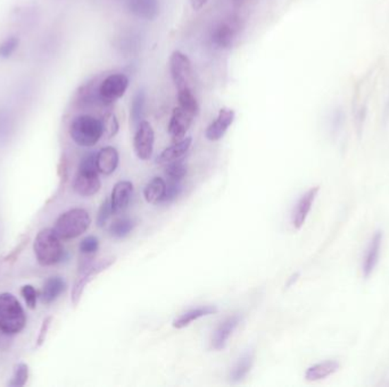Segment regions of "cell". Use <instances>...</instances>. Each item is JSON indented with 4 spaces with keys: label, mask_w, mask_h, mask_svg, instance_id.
<instances>
[{
    "label": "cell",
    "mask_w": 389,
    "mask_h": 387,
    "mask_svg": "<svg viewBox=\"0 0 389 387\" xmlns=\"http://www.w3.org/2000/svg\"><path fill=\"white\" fill-rule=\"evenodd\" d=\"M319 191L320 187L312 188L301 195L297 201V204L294 207L293 214H292V224L296 230H299L305 224L307 216L313 207L314 201H316Z\"/></svg>",
    "instance_id": "obj_13"
},
{
    "label": "cell",
    "mask_w": 389,
    "mask_h": 387,
    "mask_svg": "<svg viewBox=\"0 0 389 387\" xmlns=\"http://www.w3.org/2000/svg\"><path fill=\"white\" fill-rule=\"evenodd\" d=\"M102 122L104 125V134H107L109 137H114L119 131V122H117L114 113H106Z\"/></svg>",
    "instance_id": "obj_37"
},
{
    "label": "cell",
    "mask_w": 389,
    "mask_h": 387,
    "mask_svg": "<svg viewBox=\"0 0 389 387\" xmlns=\"http://www.w3.org/2000/svg\"><path fill=\"white\" fill-rule=\"evenodd\" d=\"M208 0H191V7L193 11H199L208 4Z\"/></svg>",
    "instance_id": "obj_41"
},
{
    "label": "cell",
    "mask_w": 389,
    "mask_h": 387,
    "mask_svg": "<svg viewBox=\"0 0 389 387\" xmlns=\"http://www.w3.org/2000/svg\"><path fill=\"white\" fill-rule=\"evenodd\" d=\"M129 87V79L124 74H111L100 82L97 89L98 102L104 106H111L126 94Z\"/></svg>",
    "instance_id": "obj_7"
},
{
    "label": "cell",
    "mask_w": 389,
    "mask_h": 387,
    "mask_svg": "<svg viewBox=\"0 0 389 387\" xmlns=\"http://www.w3.org/2000/svg\"><path fill=\"white\" fill-rule=\"evenodd\" d=\"M20 46V38L16 35H9L0 42V59H8L14 55Z\"/></svg>",
    "instance_id": "obj_31"
},
{
    "label": "cell",
    "mask_w": 389,
    "mask_h": 387,
    "mask_svg": "<svg viewBox=\"0 0 389 387\" xmlns=\"http://www.w3.org/2000/svg\"><path fill=\"white\" fill-rule=\"evenodd\" d=\"M100 249V240L96 236L89 235L80 242L79 250L85 257H94Z\"/></svg>",
    "instance_id": "obj_34"
},
{
    "label": "cell",
    "mask_w": 389,
    "mask_h": 387,
    "mask_svg": "<svg viewBox=\"0 0 389 387\" xmlns=\"http://www.w3.org/2000/svg\"><path fill=\"white\" fill-rule=\"evenodd\" d=\"M41 20V12L37 5H25L15 12V22L24 32L33 31Z\"/></svg>",
    "instance_id": "obj_16"
},
{
    "label": "cell",
    "mask_w": 389,
    "mask_h": 387,
    "mask_svg": "<svg viewBox=\"0 0 389 387\" xmlns=\"http://www.w3.org/2000/svg\"><path fill=\"white\" fill-rule=\"evenodd\" d=\"M234 1H243V0H234Z\"/></svg>",
    "instance_id": "obj_43"
},
{
    "label": "cell",
    "mask_w": 389,
    "mask_h": 387,
    "mask_svg": "<svg viewBox=\"0 0 389 387\" xmlns=\"http://www.w3.org/2000/svg\"><path fill=\"white\" fill-rule=\"evenodd\" d=\"M241 30V20L238 16H230L217 24L212 33V42L220 49H228L234 44V39Z\"/></svg>",
    "instance_id": "obj_9"
},
{
    "label": "cell",
    "mask_w": 389,
    "mask_h": 387,
    "mask_svg": "<svg viewBox=\"0 0 389 387\" xmlns=\"http://www.w3.org/2000/svg\"><path fill=\"white\" fill-rule=\"evenodd\" d=\"M56 49H57V40L54 35H47L44 37L39 44L38 53L39 57L42 61H48L50 57L55 55Z\"/></svg>",
    "instance_id": "obj_30"
},
{
    "label": "cell",
    "mask_w": 389,
    "mask_h": 387,
    "mask_svg": "<svg viewBox=\"0 0 389 387\" xmlns=\"http://www.w3.org/2000/svg\"><path fill=\"white\" fill-rule=\"evenodd\" d=\"M54 228H42L35 236L33 252L41 266L59 264L64 257V247Z\"/></svg>",
    "instance_id": "obj_1"
},
{
    "label": "cell",
    "mask_w": 389,
    "mask_h": 387,
    "mask_svg": "<svg viewBox=\"0 0 389 387\" xmlns=\"http://www.w3.org/2000/svg\"><path fill=\"white\" fill-rule=\"evenodd\" d=\"M178 100L179 106L188 111V113H193V116H196L198 113L199 106L197 102L196 97L193 94V89L188 87V89H182V90L178 91Z\"/></svg>",
    "instance_id": "obj_28"
},
{
    "label": "cell",
    "mask_w": 389,
    "mask_h": 387,
    "mask_svg": "<svg viewBox=\"0 0 389 387\" xmlns=\"http://www.w3.org/2000/svg\"><path fill=\"white\" fill-rule=\"evenodd\" d=\"M14 130V113L8 108L0 107V141H5L9 139Z\"/></svg>",
    "instance_id": "obj_27"
},
{
    "label": "cell",
    "mask_w": 389,
    "mask_h": 387,
    "mask_svg": "<svg viewBox=\"0 0 389 387\" xmlns=\"http://www.w3.org/2000/svg\"><path fill=\"white\" fill-rule=\"evenodd\" d=\"M234 120V111L232 108L220 109L217 118L206 128L205 135L210 141H219L225 137V132L232 126Z\"/></svg>",
    "instance_id": "obj_14"
},
{
    "label": "cell",
    "mask_w": 389,
    "mask_h": 387,
    "mask_svg": "<svg viewBox=\"0 0 389 387\" xmlns=\"http://www.w3.org/2000/svg\"><path fill=\"white\" fill-rule=\"evenodd\" d=\"M29 379V367L25 364H18L14 367L12 381H9V386L22 387L27 384Z\"/></svg>",
    "instance_id": "obj_33"
},
{
    "label": "cell",
    "mask_w": 389,
    "mask_h": 387,
    "mask_svg": "<svg viewBox=\"0 0 389 387\" xmlns=\"http://www.w3.org/2000/svg\"><path fill=\"white\" fill-rule=\"evenodd\" d=\"M98 169L96 166V154H88L82 158L79 169L73 180V190L81 197H92L102 187Z\"/></svg>",
    "instance_id": "obj_5"
},
{
    "label": "cell",
    "mask_w": 389,
    "mask_h": 387,
    "mask_svg": "<svg viewBox=\"0 0 389 387\" xmlns=\"http://www.w3.org/2000/svg\"><path fill=\"white\" fill-rule=\"evenodd\" d=\"M191 142H193L191 137H184L182 140L173 143L172 146L162 152L156 159V163L158 165H167L173 161H180L191 149Z\"/></svg>",
    "instance_id": "obj_20"
},
{
    "label": "cell",
    "mask_w": 389,
    "mask_h": 387,
    "mask_svg": "<svg viewBox=\"0 0 389 387\" xmlns=\"http://www.w3.org/2000/svg\"><path fill=\"white\" fill-rule=\"evenodd\" d=\"M383 234L381 231H377L366 247V254L362 262V274L366 278L371 276L377 267L381 258V247H383Z\"/></svg>",
    "instance_id": "obj_12"
},
{
    "label": "cell",
    "mask_w": 389,
    "mask_h": 387,
    "mask_svg": "<svg viewBox=\"0 0 389 387\" xmlns=\"http://www.w3.org/2000/svg\"><path fill=\"white\" fill-rule=\"evenodd\" d=\"M187 166L182 161H176L167 164L165 168V175L169 180H180L187 175Z\"/></svg>",
    "instance_id": "obj_32"
},
{
    "label": "cell",
    "mask_w": 389,
    "mask_h": 387,
    "mask_svg": "<svg viewBox=\"0 0 389 387\" xmlns=\"http://www.w3.org/2000/svg\"><path fill=\"white\" fill-rule=\"evenodd\" d=\"M114 262L115 257H107V258H102L97 262H94V257H85L83 262L80 264L79 276L76 278L73 288H72V302L74 306L79 303L85 286L88 285L89 282L92 280V277L106 271Z\"/></svg>",
    "instance_id": "obj_6"
},
{
    "label": "cell",
    "mask_w": 389,
    "mask_h": 387,
    "mask_svg": "<svg viewBox=\"0 0 389 387\" xmlns=\"http://www.w3.org/2000/svg\"><path fill=\"white\" fill-rule=\"evenodd\" d=\"M154 142H155V133L152 125L147 121H143L137 126V131L133 137V148L137 157L140 161H148L152 157Z\"/></svg>",
    "instance_id": "obj_10"
},
{
    "label": "cell",
    "mask_w": 389,
    "mask_h": 387,
    "mask_svg": "<svg viewBox=\"0 0 389 387\" xmlns=\"http://www.w3.org/2000/svg\"><path fill=\"white\" fill-rule=\"evenodd\" d=\"M27 316L13 294L0 293V332L15 335L23 331Z\"/></svg>",
    "instance_id": "obj_2"
},
{
    "label": "cell",
    "mask_w": 389,
    "mask_h": 387,
    "mask_svg": "<svg viewBox=\"0 0 389 387\" xmlns=\"http://www.w3.org/2000/svg\"><path fill=\"white\" fill-rule=\"evenodd\" d=\"M70 137L80 147H92L104 135L102 120L91 115H80L71 123Z\"/></svg>",
    "instance_id": "obj_3"
},
{
    "label": "cell",
    "mask_w": 389,
    "mask_h": 387,
    "mask_svg": "<svg viewBox=\"0 0 389 387\" xmlns=\"http://www.w3.org/2000/svg\"><path fill=\"white\" fill-rule=\"evenodd\" d=\"M65 290H66V282L61 277H49L44 282L41 299L44 303H53L59 299L61 293H64Z\"/></svg>",
    "instance_id": "obj_24"
},
{
    "label": "cell",
    "mask_w": 389,
    "mask_h": 387,
    "mask_svg": "<svg viewBox=\"0 0 389 387\" xmlns=\"http://www.w3.org/2000/svg\"><path fill=\"white\" fill-rule=\"evenodd\" d=\"M254 360V350H249V351L243 353V355L238 359L237 362L234 364V367L230 371V381L232 383H239V381H243L252 369Z\"/></svg>",
    "instance_id": "obj_23"
},
{
    "label": "cell",
    "mask_w": 389,
    "mask_h": 387,
    "mask_svg": "<svg viewBox=\"0 0 389 387\" xmlns=\"http://www.w3.org/2000/svg\"><path fill=\"white\" fill-rule=\"evenodd\" d=\"M299 273H296V274L292 275V276L289 277V280H288V282H287L286 288H290V286H293L294 284H295L297 281H299Z\"/></svg>",
    "instance_id": "obj_42"
},
{
    "label": "cell",
    "mask_w": 389,
    "mask_h": 387,
    "mask_svg": "<svg viewBox=\"0 0 389 387\" xmlns=\"http://www.w3.org/2000/svg\"><path fill=\"white\" fill-rule=\"evenodd\" d=\"M217 308L215 306L198 307V308L191 309L189 312H184L181 316H179L173 321L172 325L174 328H184V327L189 326L193 321H197L199 318L217 314Z\"/></svg>",
    "instance_id": "obj_22"
},
{
    "label": "cell",
    "mask_w": 389,
    "mask_h": 387,
    "mask_svg": "<svg viewBox=\"0 0 389 387\" xmlns=\"http://www.w3.org/2000/svg\"><path fill=\"white\" fill-rule=\"evenodd\" d=\"M20 294L23 297L24 301L27 303V306L30 309H35L37 307V300H38V293H37V290L33 288L32 285L22 286L20 288Z\"/></svg>",
    "instance_id": "obj_38"
},
{
    "label": "cell",
    "mask_w": 389,
    "mask_h": 387,
    "mask_svg": "<svg viewBox=\"0 0 389 387\" xmlns=\"http://www.w3.org/2000/svg\"><path fill=\"white\" fill-rule=\"evenodd\" d=\"M160 0H128V9L136 18L154 20L160 15Z\"/></svg>",
    "instance_id": "obj_18"
},
{
    "label": "cell",
    "mask_w": 389,
    "mask_h": 387,
    "mask_svg": "<svg viewBox=\"0 0 389 387\" xmlns=\"http://www.w3.org/2000/svg\"><path fill=\"white\" fill-rule=\"evenodd\" d=\"M344 113L342 109H336L331 116V131L335 135L342 133V128H344Z\"/></svg>",
    "instance_id": "obj_39"
},
{
    "label": "cell",
    "mask_w": 389,
    "mask_h": 387,
    "mask_svg": "<svg viewBox=\"0 0 389 387\" xmlns=\"http://www.w3.org/2000/svg\"><path fill=\"white\" fill-rule=\"evenodd\" d=\"M52 321H53V318L47 317L44 319L42 325H41L40 334H39L38 340H37V342H38V343H37L38 344V347H40L41 344L44 343V340H46V335H47Z\"/></svg>",
    "instance_id": "obj_40"
},
{
    "label": "cell",
    "mask_w": 389,
    "mask_h": 387,
    "mask_svg": "<svg viewBox=\"0 0 389 387\" xmlns=\"http://www.w3.org/2000/svg\"><path fill=\"white\" fill-rule=\"evenodd\" d=\"M136 223L133 219H121L115 221L109 226V234L115 239H124L131 233L135 228Z\"/></svg>",
    "instance_id": "obj_29"
},
{
    "label": "cell",
    "mask_w": 389,
    "mask_h": 387,
    "mask_svg": "<svg viewBox=\"0 0 389 387\" xmlns=\"http://www.w3.org/2000/svg\"><path fill=\"white\" fill-rule=\"evenodd\" d=\"M241 321V316L239 314H232L220 324L212 336V349L215 351H221L227 347L228 340Z\"/></svg>",
    "instance_id": "obj_15"
},
{
    "label": "cell",
    "mask_w": 389,
    "mask_h": 387,
    "mask_svg": "<svg viewBox=\"0 0 389 387\" xmlns=\"http://www.w3.org/2000/svg\"><path fill=\"white\" fill-rule=\"evenodd\" d=\"M170 73L176 89H193V67L187 56L181 51H173L170 57Z\"/></svg>",
    "instance_id": "obj_8"
},
{
    "label": "cell",
    "mask_w": 389,
    "mask_h": 387,
    "mask_svg": "<svg viewBox=\"0 0 389 387\" xmlns=\"http://www.w3.org/2000/svg\"><path fill=\"white\" fill-rule=\"evenodd\" d=\"M132 195H133V184L130 180H120L115 184L109 198L114 214L121 213L129 206Z\"/></svg>",
    "instance_id": "obj_17"
},
{
    "label": "cell",
    "mask_w": 389,
    "mask_h": 387,
    "mask_svg": "<svg viewBox=\"0 0 389 387\" xmlns=\"http://www.w3.org/2000/svg\"><path fill=\"white\" fill-rule=\"evenodd\" d=\"M167 183L162 178H152L143 189V197L148 204H158L163 200Z\"/></svg>",
    "instance_id": "obj_25"
},
{
    "label": "cell",
    "mask_w": 389,
    "mask_h": 387,
    "mask_svg": "<svg viewBox=\"0 0 389 387\" xmlns=\"http://www.w3.org/2000/svg\"><path fill=\"white\" fill-rule=\"evenodd\" d=\"M113 214H114V211H113V208H112L111 199H105V200L102 201V206H100L98 214H97V226H105Z\"/></svg>",
    "instance_id": "obj_36"
},
{
    "label": "cell",
    "mask_w": 389,
    "mask_h": 387,
    "mask_svg": "<svg viewBox=\"0 0 389 387\" xmlns=\"http://www.w3.org/2000/svg\"><path fill=\"white\" fill-rule=\"evenodd\" d=\"M90 224L91 217L87 210L73 208L59 216L54 230L61 240H72L85 233Z\"/></svg>",
    "instance_id": "obj_4"
},
{
    "label": "cell",
    "mask_w": 389,
    "mask_h": 387,
    "mask_svg": "<svg viewBox=\"0 0 389 387\" xmlns=\"http://www.w3.org/2000/svg\"><path fill=\"white\" fill-rule=\"evenodd\" d=\"M146 92L143 89L137 91V94L133 97L131 104V111H130V117L133 126L137 128L141 122H143V111H145V106H146Z\"/></svg>",
    "instance_id": "obj_26"
},
{
    "label": "cell",
    "mask_w": 389,
    "mask_h": 387,
    "mask_svg": "<svg viewBox=\"0 0 389 387\" xmlns=\"http://www.w3.org/2000/svg\"><path fill=\"white\" fill-rule=\"evenodd\" d=\"M340 368V364L338 361L327 360L320 364H313L310 368H307L305 371V379L307 381H322L334 375Z\"/></svg>",
    "instance_id": "obj_21"
},
{
    "label": "cell",
    "mask_w": 389,
    "mask_h": 387,
    "mask_svg": "<svg viewBox=\"0 0 389 387\" xmlns=\"http://www.w3.org/2000/svg\"><path fill=\"white\" fill-rule=\"evenodd\" d=\"M193 117L195 116L193 113L184 111L180 106L173 109L169 128H167L173 142H178L184 139L186 133L193 124Z\"/></svg>",
    "instance_id": "obj_11"
},
{
    "label": "cell",
    "mask_w": 389,
    "mask_h": 387,
    "mask_svg": "<svg viewBox=\"0 0 389 387\" xmlns=\"http://www.w3.org/2000/svg\"><path fill=\"white\" fill-rule=\"evenodd\" d=\"M119 152L113 147H105L96 154V166L100 174H113L119 166Z\"/></svg>",
    "instance_id": "obj_19"
},
{
    "label": "cell",
    "mask_w": 389,
    "mask_h": 387,
    "mask_svg": "<svg viewBox=\"0 0 389 387\" xmlns=\"http://www.w3.org/2000/svg\"><path fill=\"white\" fill-rule=\"evenodd\" d=\"M182 185L179 180H169V183L167 184V190H165V195H164L163 200L161 204H169L178 198L179 195H181Z\"/></svg>",
    "instance_id": "obj_35"
}]
</instances>
